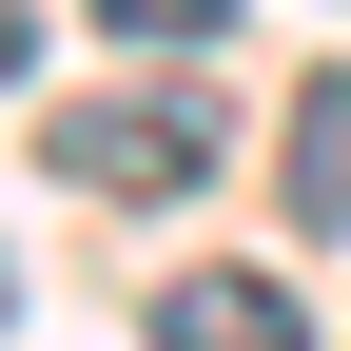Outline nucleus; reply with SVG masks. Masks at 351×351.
Here are the masks:
<instances>
[{
	"instance_id": "423d86ee",
	"label": "nucleus",
	"mask_w": 351,
	"mask_h": 351,
	"mask_svg": "<svg viewBox=\"0 0 351 351\" xmlns=\"http://www.w3.org/2000/svg\"><path fill=\"white\" fill-rule=\"evenodd\" d=\"M0 313H20V254H0Z\"/></svg>"
},
{
	"instance_id": "7ed1b4c3",
	"label": "nucleus",
	"mask_w": 351,
	"mask_h": 351,
	"mask_svg": "<svg viewBox=\"0 0 351 351\" xmlns=\"http://www.w3.org/2000/svg\"><path fill=\"white\" fill-rule=\"evenodd\" d=\"M274 195H293V234H351V59L332 78H293V117H274Z\"/></svg>"
},
{
	"instance_id": "f03ea898",
	"label": "nucleus",
	"mask_w": 351,
	"mask_h": 351,
	"mask_svg": "<svg viewBox=\"0 0 351 351\" xmlns=\"http://www.w3.org/2000/svg\"><path fill=\"white\" fill-rule=\"evenodd\" d=\"M137 332H156V351H313V313H293L274 274H176Z\"/></svg>"
},
{
	"instance_id": "f257e3e1",
	"label": "nucleus",
	"mask_w": 351,
	"mask_h": 351,
	"mask_svg": "<svg viewBox=\"0 0 351 351\" xmlns=\"http://www.w3.org/2000/svg\"><path fill=\"white\" fill-rule=\"evenodd\" d=\"M39 176H78V195H195L215 176V78H137V98H59L39 117Z\"/></svg>"
},
{
	"instance_id": "20e7f679",
	"label": "nucleus",
	"mask_w": 351,
	"mask_h": 351,
	"mask_svg": "<svg viewBox=\"0 0 351 351\" xmlns=\"http://www.w3.org/2000/svg\"><path fill=\"white\" fill-rule=\"evenodd\" d=\"M78 20L137 39V59H215V39H234V0H78Z\"/></svg>"
},
{
	"instance_id": "39448f33",
	"label": "nucleus",
	"mask_w": 351,
	"mask_h": 351,
	"mask_svg": "<svg viewBox=\"0 0 351 351\" xmlns=\"http://www.w3.org/2000/svg\"><path fill=\"white\" fill-rule=\"evenodd\" d=\"M0 78H39V0H0Z\"/></svg>"
}]
</instances>
